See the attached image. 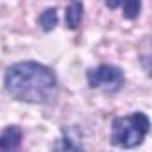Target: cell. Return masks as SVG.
<instances>
[{"instance_id": "1", "label": "cell", "mask_w": 152, "mask_h": 152, "mask_svg": "<svg viewBox=\"0 0 152 152\" xmlns=\"http://www.w3.org/2000/svg\"><path fill=\"white\" fill-rule=\"evenodd\" d=\"M6 91L18 102L27 104H50L57 97L56 73L36 61L15 63L4 75Z\"/></svg>"}, {"instance_id": "2", "label": "cell", "mask_w": 152, "mask_h": 152, "mask_svg": "<svg viewBox=\"0 0 152 152\" xmlns=\"http://www.w3.org/2000/svg\"><path fill=\"white\" fill-rule=\"evenodd\" d=\"M150 129V120L145 113L136 111L127 116H118L111 124V145L118 148H134L143 143Z\"/></svg>"}, {"instance_id": "3", "label": "cell", "mask_w": 152, "mask_h": 152, "mask_svg": "<svg viewBox=\"0 0 152 152\" xmlns=\"http://www.w3.org/2000/svg\"><path fill=\"white\" fill-rule=\"evenodd\" d=\"M86 79L91 88H111V90H118L125 81L122 68L115 64H99L97 68L88 70Z\"/></svg>"}, {"instance_id": "4", "label": "cell", "mask_w": 152, "mask_h": 152, "mask_svg": "<svg viewBox=\"0 0 152 152\" xmlns=\"http://www.w3.org/2000/svg\"><path fill=\"white\" fill-rule=\"evenodd\" d=\"M83 136L77 127H61V136L54 143L52 152H84Z\"/></svg>"}, {"instance_id": "5", "label": "cell", "mask_w": 152, "mask_h": 152, "mask_svg": "<svg viewBox=\"0 0 152 152\" xmlns=\"http://www.w3.org/2000/svg\"><path fill=\"white\" fill-rule=\"evenodd\" d=\"M22 129L18 125H9L4 129V132L0 134V150L2 152H16L20 143H22Z\"/></svg>"}, {"instance_id": "6", "label": "cell", "mask_w": 152, "mask_h": 152, "mask_svg": "<svg viewBox=\"0 0 152 152\" xmlns=\"http://www.w3.org/2000/svg\"><path fill=\"white\" fill-rule=\"evenodd\" d=\"M83 13H84V6L81 2H72L66 7V15H64V23L66 29L70 31H77V27L83 22Z\"/></svg>"}, {"instance_id": "7", "label": "cell", "mask_w": 152, "mask_h": 152, "mask_svg": "<svg viewBox=\"0 0 152 152\" xmlns=\"http://www.w3.org/2000/svg\"><path fill=\"white\" fill-rule=\"evenodd\" d=\"M39 25L45 32H50L56 29L57 25V11L56 7H47L41 15H39Z\"/></svg>"}, {"instance_id": "8", "label": "cell", "mask_w": 152, "mask_h": 152, "mask_svg": "<svg viewBox=\"0 0 152 152\" xmlns=\"http://www.w3.org/2000/svg\"><path fill=\"white\" fill-rule=\"evenodd\" d=\"M122 11H124V16L127 20H134L140 16V11H141V2L138 0H127V2L122 4Z\"/></svg>"}, {"instance_id": "9", "label": "cell", "mask_w": 152, "mask_h": 152, "mask_svg": "<svg viewBox=\"0 0 152 152\" xmlns=\"http://www.w3.org/2000/svg\"><path fill=\"white\" fill-rule=\"evenodd\" d=\"M106 6L111 7V9H115V7H118V6H122V4H120V2H106Z\"/></svg>"}, {"instance_id": "10", "label": "cell", "mask_w": 152, "mask_h": 152, "mask_svg": "<svg viewBox=\"0 0 152 152\" xmlns=\"http://www.w3.org/2000/svg\"><path fill=\"white\" fill-rule=\"evenodd\" d=\"M0 152H2V150H0Z\"/></svg>"}]
</instances>
